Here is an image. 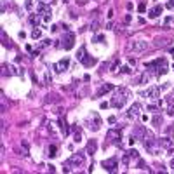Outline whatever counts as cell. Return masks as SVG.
I'll return each instance as SVG.
<instances>
[{"label":"cell","instance_id":"cell-1","mask_svg":"<svg viewBox=\"0 0 174 174\" xmlns=\"http://www.w3.org/2000/svg\"><path fill=\"white\" fill-rule=\"evenodd\" d=\"M129 96H131V92L127 89H117V92H115V96L111 97V106H115V108H122L127 101H129Z\"/></svg>","mask_w":174,"mask_h":174},{"label":"cell","instance_id":"cell-2","mask_svg":"<svg viewBox=\"0 0 174 174\" xmlns=\"http://www.w3.org/2000/svg\"><path fill=\"white\" fill-rule=\"evenodd\" d=\"M146 68L148 70H155L157 71V75H162V73H166L167 71V61L166 57H159V59H155L152 63H146Z\"/></svg>","mask_w":174,"mask_h":174},{"label":"cell","instance_id":"cell-3","mask_svg":"<svg viewBox=\"0 0 174 174\" xmlns=\"http://www.w3.org/2000/svg\"><path fill=\"white\" fill-rule=\"evenodd\" d=\"M84 162H85V153L77 152V153H73L64 164H68L70 167H80V166H84Z\"/></svg>","mask_w":174,"mask_h":174},{"label":"cell","instance_id":"cell-4","mask_svg":"<svg viewBox=\"0 0 174 174\" xmlns=\"http://www.w3.org/2000/svg\"><path fill=\"white\" fill-rule=\"evenodd\" d=\"M143 143H145V148L150 153H153V155H159L160 153V148L157 146V139L153 138V136H146V138H143Z\"/></svg>","mask_w":174,"mask_h":174},{"label":"cell","instance_id":"cell-5","mask_svg":"<svg viewBox=\"0 0 174 174\" xmlns=\"http://www.w3.org/2000/svg\"><path fill=\"white\" fill-rule=\"evenodd\" d=\"M59 42H63V44H61V47H63V49L70 51V49L75 45V35H73V33H71V31L68 30V31H66V35H64V37H63Z\"/></svg>","mask_w":174,"mask_h":174},{"label":"cell","instance_id":"cell-6","mask_svg":"<svg viewBox=\"0 0 174 174\" xmlns=\"http://www.w3.org/2000/svg\"><path fill=\"white\" fill-rule=\"evenodd\" d=\"M160 148H164V150H167V152H172L174 150V138H171V136H166V138H162L159 141Z\"/></svg>","mask_w":174,"mask_h":174},{"label":"cell","instance_id":"cell-7","mask_svg":"<svg viewBox=\"0 0 174 174\" xmlns=\"http://www.w3.org/2000/svg\"><path fill=\"white\" fill-rule=\"evenodd\" d=\"M101 166H103L104 171H108V172H117L118 162H117V159H110V160H103Z\"/></svg>","mask_w":174,"mask_h":174},{"label":"cell","instance_id":"cell-8","mask_svg":"<svg viewBox=\"0 0 174 174\" xmlns=\"http://www.w3.org/2000/svg\"><path fill=\"white\" fill-rule=\"evenodd\" d=\"M106 139H110L113 143H118L122 139V131L120 129H110V131L106 132Z\"/></svg>","mask_w":174,"mask_h":174},{"label":"cell","instance_id":"cell-9","mask_svg":"<svg viewBox=\"0 0 174 174\" xmlns=\"http://www.w3.org/2000/svg\"><path fill=\"white\" fill-rule=\"evenodd\" d=\"M131 47H132V51H136V52H143V51H146V49L150 47V42H146V40H138V42H134Z\"/></svg>","mask_w":174,"mask_h":174},{"label":"cell","instance_id":"cell-10","mask_svg":"<svg viewBox=\"0 0 174 174\" xmlns=\"http://www.w3.org/2000/svg\"><path fill=\"white\" fill-rule=\"evenodd\" d=\"M37 12H38V16H51V12H52V9H51V5L49 4H38V9H37Z\"/></svg>","mask_w":174,"mask_h":174},{"label":"cell","instance_id":"cell-11","mask_svg":"<svg viewBox=\"0 0 174 174\" xmlns=\"http://www.w3.org/2000/svg\"><path fill=\"white\" fill-rule=\"evenodd\" d=\"M68 66H70V61H68V57H64V59H61V61L56 63V64H54V70L57 71V73H63V71L68 68Z\"/></svg>","mask_w":174,"mask_h":174},{"label":"cell","instance_id":"cell-12","mask_svg":"<svg viewBox=\"0 0 174 174\" xmlns=\"http://www.w3.org/2000/svg\"><path fill=\"white\" fill-rule=\"evenodd\" d=\"M159 94H160V87H150L148 90L143 92V96H146L148 99H157Z\"/></svg>","mask_w":174,"mask_h":174},{"label":"cell","instance_id":"cell-13","mask_svg":"<svg viewBox=\"0 0 174 174\" xmlns=\"http://www.w3.org/2000/svg\"><path fill=\"white\" fill-rule=\"evenodd\" d=\"M139 110H141V104H139V103H134L131 108H129V111H127V117H129V118L138 117V115H139Z\"/></svg>","mask_w":174,"mask_h":174},{"label":"cell","instance_id":"cell-14","mask_svg":"<svg viewBox=\"0 0 174 174\" xmlns=\"http://www.w3.org/2000/svg\"><path fill=\"white\" fill-rule=\"evenodd\" d=\"M97 150V143H96V139H89V143H87V148H85V153L87 155H94Z\"/></svg>","mask_w":174,"mask_h":174},{"label":"cell","instance_id":"cell-15","mask_svg":"<svg viewBox=\"0 0 174 174\" xmlns=\"http://www.w3.org/2000/svg\"><path fill=\"white\" fill-rule=\"evenodd\" d=\"M59 127H61V132H63V136H68L70 134V125H68V122L64 120V117H59Z\"/></svg>","mask_w":174,"mask_h":174},{"label":"cell","instance_id":"cell-16","mask_svg":"<svg viewBox=\"0 0 174 174\" xmlns=\"http://www.w3.org/2000/svg\"><path fill=\"white\" fill-rule=\"evenodd\" d=\"M89 127L92 129V131H97L99 127H101V120H99V115H92V118H90V124Z\"/></svg>","mask_w":174,"mask_h":174},{"label":"cell","instance_id":"cell-17","mask_svg":"<svg viewBox=\"0 0 174 174\" xmlns=\"http://www.w3.org/2000/svg\"><path fill=\"white\" fill-rule=\"evenodd\" d=\"M162 11H164V7H162V5H155L152 11L148 12V16H150L152 19H155V18H159V16H160V12H162Z\"/></svg>","mask_w":174,"mask_h":174},{"label":"cell","instance_id":"cell-18","mask_svg":"<svg viewBox=\"0 0 174 174\" xmlns=\"http://www.w3.org/2000/svg\"><path fill=\"white\" fill-rule=\"evenodd\" d=\"M80 63H82L84 66H94V64H96V59H94L92 56H85Z\"/></svg>","mask_w":174,"mask_h":174},{"label":"cell","instance_id":"cell-19","mask_svg":"<svg viewBox=\"0 0 174 174\" xmlns=\"http://www.w3.org/2000/svg\"><path fill=\"white\" fill-rule=\"evenodd\" d=\"M28 21H30V25L38 26V25H40V16H38V14H31V16L28 18Z\"/></svg>","mask_w":174,"mask_h":174},{"label":"cell","instance_id":"cell-20","mask_svg":"<svg viewBox=\"0 0 174 174\" xmlns=\"http://www.w3.org/2000/svg\"><path fill=\"white\" fill-rule=\"evenodd\" d=\"M108 90H113V85H111V84H104L103 87L97 90V96H103V94H106Z\"/></svg>","mask_w":174,"mask_h":174},{"label":"cell","instance_id":"cell-21","mask_svg":"<svg viewBox=\"0 0 174 174\" xmlns=\"http://www.w3.org/2000/svg\"><path fill=\"white\" fill-rule=\"evenodd\" d=\"M152 125L153 127H160V125H162V115H153L152 117Z\"/></svg>","mask_w":174,"mask_h":174},{"label":"cell","instance_id":"cell-22","mask_svg":"<svg viewBox=\"0 0 174 174\" xmlns=\"http://www.w3.org/2000/svg\"><path fill=\"white\" fill-rule=\"evenodd\" d=\"M47 155L49 157H51V159H52V157H56V155H57V146H54V145H51L49 146V150H47Z\"/></svg>","mask_w":174,"mask_h":174},{"label":"cell","instance_id":"cell-23","mask_svg":"<svg viewBox=\"0 0 174 174\" xmlns=\"http://www.w3.org/2000/svg\"><path fill=\"white\" fill-rule=\"evenodd\" d=\"M85 56H87V52H85V47H80V49H78V52H77V59H78V61H82Z\"/></svg>","mask_w":174,"mask_h":174},{"label":"cell","instance_id":"cell-24","mask_svg":"<svg viewBox=\"0 0 174 174\" xmlns=\"http://www.w3.org/2000/svg\"><path fill=\"white\" fill-rule=\"evenodd\" d=\"M80 139H82V132H80V131H78V129L75 127V134H73V141H75V143H80Z\"/></svg>","mask_w":174,"mask_h":174},{"label":"cell","instance_id":"cell-25","mask_svg":"<svg viewBox=\"0 0 174 174\" xmlns=\"http://www.w3.org/2000/svg\"><path fill=\"white\" fill-rule=\"evenodd\" d=\"M143 134H145V129H143V127H138V129L134 131V138H143Z\"/></svg>","mask_w":174,"mask_h":174},{"label":"cell","instance_id":"cell-26","mask_svg":"<svg viewBox=\"0 0 174 174\" xmlns=\"http://www.w3.org/2000/svg\"><path fill=\"white\" fill-rule=\"evenodd\" d=\"M31 37H33L35 40H37V38H40V37H42V31H40V30H33V33H31Z\"/></svg>","mask_w":174,"mask_h":174},{"label":"cell","instance_id":"cell-27","mask_svg":"<svg viewBox=\"0 0 174 174\" xmlns=\"http://www.w3.org/2000/svg\"><path fill=\"white\" fill-rule=\"evenodd\" d=\"M92 42H104V35H96V37H92Z\"/></svg>","mask_w":174,"mask_h":174},{"label":"cell","instance_id":"cell-28","mask_svg":"<svg viewBox=\"0 0 174 174\" xmlns=\"http://www.w3.org/2000/svg\"><path fill=\"white\" fill-rule=\"evenodd\" d=\"M138 11H139V12H145V11H146V4H145V2H141V4L138 5Z\"/></svg>","mask_w":174,"mask_h":174},{"label":"cell","instance_id":"cell-29","mask_svg":"<svg viewBox=\"0 0 174 174\" xmlns=\"http://www.w3.org/2000/svg\"><path fill=\"white\" fill-rule=\"evenodd\" d=\"M167 115H171V117H174V103L167 108Z\"/></svg>","mask_w":174,"mask_h":174},{"label":"cell","instance_id":"cell-30","mask_svg":"<svg viewBox=\"0 0 174 174\" xmlns=\"http://www.w3.org/2000/svg\"><path fill=\"white\" fill-rule=\"evenodd\" d=\"M129 157H132V159H138V152L131 150V152H129Z\"/></svg>","mask_w":174,"mask_h":174},{"label":"cell","instance_id":"cell-31","mask_svg":"<svg viewBox=\"0 0 174 174\" xmlns=\"http://www.w3.org/2000/svg\"><path fill=\"white\" fill-rule=\"evenodd\" d=\"M90 30H92V31H97V21H94V23L90 25Z\"/></svg>","mask_w":174,"mask_h":174},{"label":"cell","instance_id":"cell-32","mask_svg":"<svg viewBox=\"0 0 174 174\" xmlns=\"http://www.w3.org/2000/svg\"><path fill=\"white\" fill-rule=\"evenodd\" d=\"M166 7H167V9H174V0L167 2V4H166Z\"/></svg>","mask_w":174,"mask_h":174},{"label":"cell","instance_id":"cell-33","mask_svg":"<svg viewBox=\"0 0 174 174\" xmlns=\"http://www.w3.org/2000/svg\"><path fill=\"white\" fill-rule=\"evenodd\" d=\"M122 71H124V73H131V68H129V66H122Z\"/></svg>","mask_w":174,"mask_h":174},{"label":"cell","instance_id":"cell-34","mask_svg":"<svg viewBox=\"0 0 174 174\" xmlns=\"http://www.w3.org/2000/svg\"><path fill=\"white\" fill-rule=\"evenodd\" d=\"M150 110L155 111V110H157V106H155V104H148V111H150Z\"/></svg>","mask_w":174,"mask_h":174},{"label":"cell","instance_id":"cell-35","mask_svg":"<svg viewBox=\"0 0 174 174\" xmlns=\"http://www.w3.org/2000/svg\"><path fill=\"white\" fill-rule=\"evenodd\" d=\"M146 80H148V77H146V75H143V77H141V78H139V82H141V84H145Z\"/></svg>","mask_w":174,"mask_h":174},{"label":"cell","instance_id":"cell-36","mask_svg":"<svg viewBox=\"0 0 174 174\" xmlns=\"http://www.w3.org/2000/svg\"><path fill=\"white\" fill-rule=\"evenodd\" d=\"M42 4H54L56 0H40Z\"/></svg>","mask_w":174,"mask_h":174},{"label":"cell","instance_id":"cell-37","mask_svg":"<svg viewBox=\"0 0 174 174\" xmlns=\"http://www.w3.org/2000/svg\"><path fill=\"white\" fill-rule=\"evenodd\" d=\"M169 166H171V169H174V159L171 160V164H169Z\"/></svg>","mask_w":174,"mask_h":174},{"label":"cell","instance_id":"cell-38","mask_svg":"<svg viewBox=\"0 0 174 174\" xmlns=\"http://www.w3.org/2000/svg\"><path fill=\"white\" fill-rule=\"evenodd\" d=\"M171 54H172V57H174V47H172V49H171Z\"/></svg>","mask_w":174,"mask_h":174}]
</instances>
